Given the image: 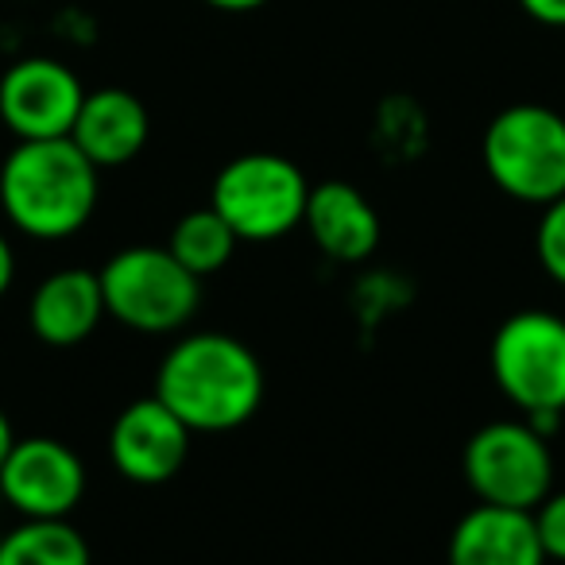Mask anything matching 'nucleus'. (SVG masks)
I'll return each instance as SVG.
<instances>
[{"label": "nucleus", "instance_id": "nucleus-17", "mask_svg": "<svg viewBox=\"0 0 565 565\" xmlns=\"http://www.w3.org/2000/svg\"><path fill=\"white\" fill-rule=\"evenodd\" d=\"M534 248H539L542 271L565 287V194L554 198L550 205H542L539 233H534Z\"/></svg>", "mask_w": 565, "mask_h": 565}, {"label": "nucleus", "instance_id": "nucleus-1", "mask_svg": "<svg viewBox=\"0 0 565 565\" xmlns=\"http://www.w3.org/2000/svg\"><path fill=\"white\" fill-rule=\"evenodd\" d=\"M151 395L167 403L190 434L241 430L264 403V364L233 333H186L163 353Z\"/></svg>", "mask_w": 565, "mask_h": 565}, {"label": "nucleus", "instance_id": "nucleus-20", "mask_svg": "<svg viewBox=\"0 0 565 565\" xmlns=\"http://www.w3.org/2000/svg\"><path fill=\"white\" fill-rule=\"evenodd\" d=\"M55 24H58V35H71V40H94L97 35V24L78 9H66Z\"/></svg>", "mask_w": 565, "mask_h": 565}, {"label": "nucleus", "instance_id": "nucleus-19", "mask_svg": "<svg viewBox=\"0 0 565 565\" xmlns=\"http://www.w3.org/2000/svg\"><path fill=\"white\" fill-rule=\"evenodd\" d=\"M519 9L542 28H565V0H519Z\"/></svg>", "mask_w": 565, "mask_h": 565}, {"label": "nucleus", "instance_id": "nucleus-11", "mask_svg": "<svg viewBox=\"0 0 565 565\" xmlns=\"http://www.w3.org/2000/svg\"><path fill=\"white\" fill-rule=\"evenodd\" d=\"M102 279L89 267H58L40 282L28 299V326L51 349H71L94 338L105 322Z\"/></svg>", "mask_w": 565, "mask_h": 565}, {"label": "nucleus", "instance_id": "nucleus-3", "mask_svg": "<svg viewBox=\"0 0 565 565\" xmlns=\"http://www.w3.org/2000/svg\"><path fill=\"white\" fill-rule=\"evenodd\" d=\"M105 295V315L148 338L179 333L194 322L202 307V279L159 244H132L105 259L97 271Z\"/></svg>", "mask_w": 565, "mask_h": 565}, {"label": "nucleus", "instance_id": "nucleus-2", "mask_svg": "<svg viewBox=\"0 0 565 565\" xmlns=\"http://www.w3.org/2000/svg\"><path fill=\"white\" fill-rule=\"evenodd\" d=\"M102 198V171L71 136L17 140L0 163V210L32 241H71L89 225Z\"/></svg>", "mask_w": 565, "mask_h": 565}, {"label": "nucleus", "instance_id": "nucleus-10", "mask_svg": "<svg viewBox=\"0 0 565 565\" xmlns=\"http://www.w3.org/2000/svg\"><path fill=\"white\" fill-rule=\"evenodd\" d=\"M190 426L156 395L128 403L109 426V461L128 484L156 488L182 472L190 457Z\"/></svg>", "mask_w": 565, "mask_h": 565}, {"label": "nucleus", "instance_id": "nucleus-8", "mask_svg": "<svg viewBox=\"0 0 565 565\" xmlns=\"http://www.w3.org/2000/svg\"><path fill=\"white\" fill-rule=\"evenodd\" d=\"M82 102H86V86L58 58H17L0 74V120L17 140L71 136Z\"/></svg>", "mask_w": 565, "mask_h": 565}, {"label": "nucleus", "instance_id": "nucleus-4", "mask_svg": "<svg viewBox=\"0 0 565 565\" xmlns=\"http://www.w3.org/2000/svg\"><path fill=\"white\" fill-rule=\"evenodd\" d=\"M480 159L508 198L550 205L565 194V117L550 105H508L488 120Z\"/></svg>", "mask_w": 565, "mask_h": 565}, {"label": "nucleus", "instance_id": "nucleus-16", "mask_svg": "<svg viewBox=\"0 0 565 565\" xmlns=\"http://www.w3.org/2000/svg\"><path fill=\"white\" fill-rule=\"evenodd\" d=\"M236 244L241 241H236V233L228 228V221L221 217L213 205H202V210H190L174 221L167 248H171V256L179 259L186 271L205 279V275H217L221 267L233 259Z\"/></svg>", "mask_w": 565, "mask_h": 565}, {"label": "nucleus", "instance_id": "nucleus-13", "mask_svg": "<svg viewBox=\"0 0 565 565\" xmlns=\"http://www.w3.org/2000/svg\"><path fill=\"white\" fill-rule=\"evenodd\" d=\"M449 565H546L531 511L477 503L449 534Z\"/></svg>", "mask_w": 565, "mask_h": 565}, {"label": "nucleus", "instance_id": "nucleus-6", "mask_svg": "<svg viewBox=\"0 0 565 565\" xmlns=\"http://www.w3.org/2000/svg\"><path fill=\"white\" fill-rule=\"evenodd\" d=\"M465 484L477 503L534 511L554 492V454L526 418L488 423L465 441L461 454Z\"/></svg>", "mask_w": 565, "mask_h": 565}, {"label": "nucleus", "instance_id": "nucleus-7", "mask_svg": "<svg viewBox=\"0 0 565 565\" xmlns=\"http://www.w3.org/2000/svg\"><path fill=\"white\" fill-rule=\"evenodd\" d=\"M492 380L523 415H565V318L519 310L488 349Z\"/></svg>", "mask_w": 565, "mask_h": 565}, {"label": "nucleus", "instance_id": "nucleus-18", "mask_svg": "<svg viewBox=\"0 0 565 565\" xmlns=\"http://www.w3.org/2000/svg\"><path fill=\"white\" fill-rule=\"evenodd\" d=\"M539 526V542L546 550V562H565V492H550L531 511Z\"/></svg>", "mask_w": 565, "mask_h": 565}, {"label": "nucleus", "instance_id": "nucleus-12", "mask_svg": "<svg viewBox=\"0 0 565 565\" xmlns=\"http://www.w3.org/2000/svg\"><path fill=\"white\" fill-rule=\"evenodd\" d=\"M310 241L333 264H364L380 244V213L353 182H318L310 186L302 213Z\"/></svg>", "mask_w": 565, "mask_h": 565}, {"label": "nucleus", "instance_id": "nucleus-23", "mask_svg": "<svg viewBox=\"0 0 565 565\" xmlns=\"http://www.w3.org/2000/svg\"><path fill=\"white\" fill-rule=\"evenodd\" d=\"M12 441H17V430H12L9 415H4V407H0V465H4V457H9Z\"/></svg>", "mask_w": 565, "mask_h": 565}, {"label": "nucleus", "instance_id": "nucleus-21", "mask_svg": "<svg viewBox=\"0 0 565 565\" xmlns=\"http://www.w3.org/2000/svg\"><path fill=\"white\" fill-rule=\"evenodd\" d=\"M12 279H17V252H12V241L0 228V299L12 291Z\"/></svg>", "mask_w": 565, "mask_h": 565}, {"label": "nucleus", "instance_id": "nucleus-14", "mask_svg": "<svg viewBox=\"0 0 565 565\" xmlns=\"http://www.w3.org/2000/svg\"><path fill=\"white\" fill-rule=\"evenodd\" d=\"M151 132L148 109L136 94L120 86H105L86 94L78 109V120L71 128V140L78 143V151L97 167H125L143 151Z\"/></svg>", "mask_w": 565, "mask_h": 565}, {"label": "nucleus", "instance_id": "nucleus-5", "mask_svg": "<svg viewBox=\"0 0 565 565\" xmlns=\"http://www.w3.org/2000/svg\"><path fill=\"white\" fill-rule=\"evenodd\" d=\"M310 182L299 163L275 151H244L217 171L210 205L228 221L236 241L267 244L302 225Z\"/></svg>", "mask_w": 565, "mask_h": 565}, {"label": "nucleus", "instance_id": "nucleus-15", "mask_svg": "<svg viewBox=\"0 0 565 565\" xmlns=\"http://www.w3.org/2000/svg\"><path fill=\"white\" fill-rule=\"evenodd\" d=\"M89 542L71 519H20L0 539V565H89Z\"/></svg>", "mask_w": 565, "mask_h": 565}, {"label": "nucleus", "instance_id": "nucleus-22", "mask_svg": "<svg viewBox=\"0 0 565 565\" xmlns=\"http://www.w3.org/2000/svg\"><path fill=\"white\" fill-rule=\"evenodd\" d=\"M205 4L217 12H256V9H264L267 0H205Z\"/></svg>", "mask_w": 565, "mask_h": 565}, {"label": "nucleus", "instance_id": "nucleus-9", "mask_svg": "<svg viewBox=\"0 0 565 565\" xmlns=\"http://www.w3.org/2000/svg\"><path fill=\"white\" fill-rule=\"evenodd\" d=\"M86 495V465L58 438H17L0 465V500L20 519H71Z\"/></svg>", "mask_w": 565, "mask_h": 565}]
</instances>
